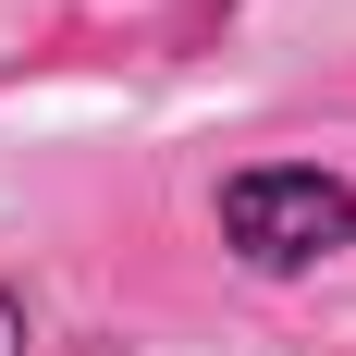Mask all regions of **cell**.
<instances>
[{"mask_svg":"<svg viewBox=\"0 0 356 356\" xmlns=\"http://www.w3.org/2000/svg\"><path fill=\"white\" fill-rule=\"evenodd\" d=\"M25 332H37V320H25V295H0V356H25Z\"/></svg>","mask_w":356,"mask_h":356,"instance_id":"7a4b0ae2","label":"cell"},{"mask_svg":"<svg viewBox=\"0 0 356 356\" xmlns=\"http://www.w3.org/2000/svg\"><path fill=\"white\" fill-rule=\"evenodd\" d=\"M221 246L246 270H320L356 246V184L320 160H258V172L221 184Z\"/></svg>","mask_w":356,"mask_h":356,"instance_id":"6da1fadb","label":"cell"}]
</instances>
